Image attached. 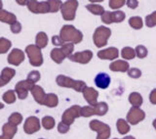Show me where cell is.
<instances>
[{"label": "cell", "mask_w": 156, "mask_h": 139, "mask_svg": "<svg viewBox=\"0 0 156 139\" xmlns=\"http://www.w3.org/2000/svg\"><path fill=\"white\" fill-rule=\"evenodd\" d=\"M110 77L106 73H99L95 77V84L101 89H106L110 84Z\"/></svg>", "instance_id": "16"}, {"label": "cell", "mask_w": 156, "mask_h": 139, "mask_svg": "<svg viewBox=\"0 0 156 139\" xmlns=\"http://www.w3.org/2000/svg\"><path fill=\"white\" fill-rule=\"evenodd\" d=\"M126 15L123 11L117 10V11L111 12V22L112 23H121L125 20Z\"/></svg>", "instance_id": "35"}, {"label": "cell", "mask_w": 156, "mask_h": 139, "mask_svg": "<svg viewBox=\"0 0 156 139\" xmlns=\"http://www.w3.org/2000/svg\"><path fill=\"white\" fill-rule=\"evenodd\" d=\"M81 107L78 105H73L66 109L62 116V122L67 126H71L77 118L81 117Z\"/></svg>", "instance_id": "7"}, {"label": "cell", "mask_w": 156, "mask_h": 139, "mask_svg": "<svg viewBox=\"0 0 156 139\" xmlns=\"http://www.w3.org/2000/svg\"><path fill=\"white\" fill-rule=\"evenodd\" d=\"M31 94L35 100L36 103H38L39 105H44V102H45L46 95L47 94L44 91V89L40 85H34L33 88L31 89Z\"/></svg>", "instance_id": "17"}, {"label": "cell", "mask_w": 156, "mask_h": 139, "mask_svg": "<svg viewBox=\"0 0 156 139\" xmlns=\"http://www.w3.org/2000/svg\"><path fill=\"white\" fill-rule=\"evenodd\" d=\"M113 139H117V138H113Z\"/></svg>", "instance_id": "58"}, {"label": "cell", "mask_w": 156, "mask_h": 139, "mask_svg": "<svg viewBox=\"0 0 156 139\" xmlns=\"http://www.w3.org/2000/svg\"><path fill=\"white\" fill-rule=\"evenodd\" d=\"M101 20L102 23H105V24H110L111 22V12L109 11H105L104 14L101 16Z\"/></svg>", "instance_id": "44"}, {"label": "cell", "mask_w": 156, "mask_h": 139, "mask_svg": "<svg viewBox=\"0 0 156 139\" xmlns=\"http://www.w3.org/2000/svg\"><path fill=\"white\" fill-rule=\"evenodd\" d=\"M119 56V51L116 47H108L98 52V57L101 60H115Z\"/></svg>", "instance_id": "14"}, {"label": "cell", "mask_w": 156, "mask_h": 139, "mask_svg": "<svg viewBox=\"0 0 156 139\" xmlns=\"http://www.w3.org/2000/svg\"><path fill=\"white\" fill-rule=\"evenodd\" d=\"M49 7H50V13H56L58 10H61L62 2L58 0H49Z\"/></svg>", "instance_id": "36"}, {"label": "cell", "mask_w": 156, "mask_h": 139, "mask_svg": "<svg viewBox=\"0 0 156 139\" xmlns=\"http://www.w3.org/2000/svg\"><path fill=\"white\" fill-rule=\"evenodd\" d=\"M5 85H6V83H5V82H3V81H2V79L0 78V88H1V87H3V86H5Z\"/></svg>", "instance_id": "51"}, {"label": "cell", "mask_w": 156, "mask_h": 139, "mask_svg": "<svg viewBox=\"0 0 156 139\" xmlns=\"http://www.w3.org/2000/svg\"><path fill=\"white\" fill-rule=\"evenodd\" d=\"M126 4L125 0H110L109 1V7L111 9H119L123 7Z\"/></svg>", "instance_id": "43"}, {"label": "cell", "mask_w": 156, "mask_h": 139, "mask_svg": "<svg viewBox=\"0 0 156 139\" xmlns=\"http://www.w3.org/2000/svg\"><path fill=\"white\" fill-rule=\"evenodd\" d=\"M39 139H44V138H39Z\"/></svg>", "instance_id": "57"}, {"label": "cell", "mask_w": 156, "mask_h": 139, "mask_svg": "<svg viewBox=\"0 0 156 139\" xmlns=\"http://www.w3.org/2000/svg\"><path fill=\"white\" fill-rule=\"evenodd\" d=\"M61 49L62 50L63 54L66 55V57L69 58L72 55L73 50H74V44H73V43H65L61 47Z\"/></svg>", "instance_id": "37"}, {"label": "cell", "mask_w": 156, "mask_h": 139, "mask_svg": "<svg viewBox=\"0 0 156 139\" xmlns=\"http://www.w3.org/2000/svg\"><path fill=\"white\" fill-rule=\"evenodd\" d=\"M86 9L89 12H91L92 14L101 15V16L105 12L104 7H102L101 5H100V4H88V5H86Z\"/></svg>", "instance_id": "31"}, {"label": "cell", "mask_w": 156, "mask_h": 139, "mask_svg": "<svg viewBox=\"0 0 156 139\" xmlns=\"http://www.w3.org/2000/svg\"><path fill=\"white\" fill-rule=\"evenodd\" d=\"M58 131L61 133V134H66L68 131H69V126L66 125L65 122H61L58 125Z\"/></svg>", "instance_id": "45"}, {"label": "cell", "mask_w": 156, "mask_h": 139, "mask_svg": "<svg viewBox=\"0 0 156 139\" xmlns=\"http://www.w3.org/2000/svg\"><path fill=\"white\" fill-rule=\"evenodd\" d=\"M0 22L5 23V24H8L10 26L14 24L17 21V17L16 15L12 12H9L7 10H0Z\"/></svg>", "instance_id": "19"}, {"label": "cell", "mask_w": 156, "mask_h": 139, "mask_svg": "<svg viewBox=\"0 0 156 139\" xmlns=\"http://www.w3.org/2000/svg\"><path fill=\"white\" fill-rule=\"evenodd\" d=\"M149 101L151 104L156 105V88H154L149 94Z\"/></svg>", "instance_id": "49"}, {"label": "cell", "mask_w": 156, "mask_h": 139, "mask_svg": "<svg viewBox=\"0 0 156 139\" xmlns=\"http://www.w3.org/2000/svg\"><path fill=\"white\" fill-rule=\"evenodd\" d=\"M89 126L92 130L98 132L97 139H108L110 137L111 130L110 126L106 123L101 122L98 120H93L90 122Z\"/></svg>", "instance_id": "5"}, {"label": "cell", "mask_w": 156, "mask_h": 139, "mask_svg": "<svg viewBox=\"0 0 156 139\" xmlns=\"http://www.w3.org/2000/svg\"><path fill=\"white\" fill-rule=\"evenodd\" d=\"M94 109L97 116H105L108 112V105L105 102H98L94 105Z\"/></svg>", "instance_id": "27"}, {"label": "cell", "mask_w": 156, "mask_h": 139, "mask_svg": "<svg viewBox=\"0 0 156 139\" xmlns=\"http://www.w3.org/2000/svg\"><path fill=\"white\" fill-rule=\"evenodd\" d=\"M58 104V98L55 93H48L46 95L45 102H44V106L48 108H55Z\"/></svg>", "instance_id": "26"}, {"label": "cell", "mask_w": 156, "mask_h": 139, "mask_svg": "<svg viewBox=\"0 0 156 139\" xmlns=\"http://www.w3.org/2000/svg\"><path fill=\"white\" fill-rule=\"evenodd\" d=\"M17 132H18V126L10 125L9 122L4 123L2 126V135L6 139H13Z\"/></svg>", "instance_id": "20"}, {"label": "cell", "mask_w": 156, "mask_h": 139, "mask_svg": "<svg viewBox=\"0 0 156 139\" xmlns=\"http://www.w3.org/2000/svg\"><path fill=\"white\" fill-rule=\"evenodd\" d=\"M78 8V1L76 0H68L63 2L61 8L62 16L66 21H73L76 16V10Z\"/></svg>", "instance_id": "6"}, {"label": "cell", "mask_w": 156, "mask_h": 139, "mask_svg": "<svg viewBox=\"0 0 156 139\" xmlns=\"http://www.w3.org/2000/svg\"><path fill=\"white\" fill-rule=\"evenodd\" d=\"M16 74V70L13 69V68H4L1 73H0V78L2 79L3 82L5 83H8L12 81V78L15 77Z\"/></svg>", "instance_id": "21"}, {"label": "cell", "mask_w": 156, "mask_h": 139, "mask_svg": "<svg viewBox=\"0 0 156 139\" xmlns=\"http://www.w3.org/2000/svg\"><path fill=\"white\" fill-rule=\"evenodd\" d=\"M116 127H117V130H118V132H119V134H121V135L127 134V133H128L131 130L128 122L125 121L124 118H119V120H117Z\"/></svg>", "instance_id": "24"}, {"label": "cell", "mask_w": 156, "mask_h": 139, "mask_svg": "<svg viewBox=\"0 0 156 139\" xmlns=\"http://www.w3.org/2000/svg\"><path fill=\"white\" fill-rule=\"evenodd\" d=\"M60 36L63 42L67 43H80L83 40V33L71 24H65L60 32Z\"/></svg>", "instance_id": "1"}, {"label": "cell", "mask_w": 156, "mask_h": 139, "mask_svg": "<svg viewBox=\"0 0 156 139\" xmlns=\"http://www.w3.org/2000/svg\"><path fill=\"white\" fill-rule=\"evenodd\" d=\"M27 6L29 11L33 14L50 13V7H49L48 1L38 2V1H35V0H29V1H27Z\"/></svg>", "instance_id": "9"}, {"label": "cell", "mask_w": 156, "mask_h": 139, "mask_svg": "<svg viewBox=\"0 0 156 139\" xmlns=\"http://www.w3.org/2000/svg\"><path fill=\"white\" fill-rule=\"evenodd\" d=\"M3 108H4V104L0 102V110H1V109H3Z\"/></svg>", "instance_id": "54"}, {"label": "cell", "mask_w": 156, "mask_h": 139, "mask_svg": "<svg viewBox=\"0 0 156 139\" xmlns=\"http://www.w3.org/2000/svg\"><path fill=\"white\" fill-rule=\"evenodd\" d=\"M24 52L28 57L29 64L33 67H40L43 64V55L41 49L35 44H29L24 49Z\"/></svg>", "instance_id": "3"}, {"label": "cell", "mask_w": 156, "mask_h": 139, "mask_svg": "<svg viewBox=\"0 0 156 139\" xmlns=\"http://www.w3.org/2000/svg\"><path fill=\"white\" fill-rule=\"evenodd\" d=\"M24 58H26V55H24V52L23 50H21V49H19V48H14L13 50L9 53L7 62L10 65L18 67L24 61Z\"/></svg>", "instance_id": "12"}, {"label": "cell", "mask_w": 156, "mask_h": 139, "mask_svg": "<svg viewBox=\"0 0 156 139\" xmlns=\"http://www.w3.org/2000/svg\"><path fill=\"white\" fill-rule=\"evenodd\" d=\"M144 118H145V113L140 108L132 107L129 110L128 114H127V122L133 126L138 125L139 122L144 121Z\"/></svg>", "instance_id": "10"}, {"label": "cell", "mask_w": 156, "mask_h": 139, "mask_svg": "<svg viewBox=\"0 0 156 139\" xmlns=\"http://www.w3.org/2000/svg\"><path fill=\"white\" fill-rule=\"evenodd\" d=\"M12 47V42L5 37H0V54L7 53Z\"/></svg>", "instance_id": "34"}, {"label": "cell", "mask_w": 156, "mask_h": 139, "mask_svg": "<svg viewBox=\"0 0 156 139\" xmlns=\"http://www.w3.org/2000/svg\"><path fill=\"white\" fill-rule=\"evenodd\" d=\"M129 24L131 28H133L134 29H140L144 27V22L143 19L139 16H134L131 17L129 19Z\"/></svg>", "instance_id": "32"}, {"label": "cell", "mask_w": 156, "mask_h": 139, "mask_svg": "<svg viewBox=\"0 0 156 139\" xmlns=\"http://www.w3.org/2000/svg\"><path fill=\"white\" fill-rule=\"evenodd\" d=\"M17 3H20V5H27V1H26V0H23V1H22V0H17Z\"/></svg>", "instance_id": "50"}, {"label": "cell", "mask_w": 156, "mask_h": 139, "mask_svg": "<svg viewBox=\"0 0 156 139\" xmlns=\"http://www.w3.org/2000/svg\"><path fill=\"white\" fill-rule=\"evenodd\" d=\"M94 115H96L94 106H85V107H82V109H81V117L89 118V117L94 116Z\"/></svg>", "instance_id": "39"}, {"label": "cell", "mask_w": 156, "mask_h": 139, "mask_svg": "<svg viewBox=\"0 0 156 139\" xmlns=\"http://www.w3.org/2000/svg\"><path fill=\"white\" fill-rule=\"evenodd\" d=\"M56 82L58 86L66 87V88H73L77 92H82L87 88L85 81H75L69 77L63 76V74H58L56 78Z\"/></svg>", "instance_id": "2"}, {"label": "cell", "mask_w": 156, "mask_h": 139, "mask_svg": "<svg viewBox=\"0 0 156 139\" xmlns=\"http://www.w3.org/2000/svg\"><path fill=\"white\" fill-rule=\"evenodd\" d=\"M109 70L112 72H120V73H126L130 70L129 63L125 60H116L112 62L109 65Z\"/></svg>", "instance_id": "18"}, {"label": "cell", "mask_w": 156, "mask_h": 139, "mask_svg": "<svg viewBox=\"0 0 156 139\" xmlns=\"http://www.w3.org/2000/svg\"><path fill=\"white\" fill-rule=\"evenodd\" d=\"M129 102L131 103V105L133 107L140 108L143 105L144 99H143V96H141L139 92H132L129 95Z\"/></svg>", "instance_id": "25"}, {"label": "cell", "mask_w": 156, "mask_h": 139, "mask_svg": "<svg viewBox=\"0 0 156 139\" xmlns=\"http://www.w3.org/2000/svg\"><path fill=\"white\" fill-rule=\"evenodd\" d=\"M145 24L148 28H153L156 26V11L145 17Z\"/></svg>", "instance_id": "40"}, {"label": "cell", "mask_w": 156, "mask_h": 139, "mask_svg": "<svg viewBox=\"0 0 156 139\" xmlns=\"http://www.w3.org/2000/svg\"><path fill=\"white\" fill-rule=\"evenodd\" d=\"M52 43L55 46H62L65 42L62 41V39L61 38L60 36H52Z\"/></svg>", "instance_id": "47"}, {"label": "cell", "mask_w": 156, "mask_h": 139, "mask_svg": "<svg viewBox=\"0 0 156 139\" xmlns=\"http://www.w3.org/2000/svg\"><path fill=\"white\" fill-rule=\"evenodd\" d=\"M122 139H136L134 136H132V135H128V136H126L124 138H122Z\"/></svg>", "instance_id": "52"}, {"label": "cell", "mask_w": 156, "mask_h": 139, "mask_svg": "<svg viewBox=\"0 0 156 139\" xmlns=\"http://www.w3.org/2000/svg\"><path fill=\"white\" fill-rule=\"evenodd\" d=\"M0 139H6V138H5L3 135H0Z\"/></svg>", "instance_id": "56"}, {"label": "cell", "mask_w": 156, "mask_h": 139, "mask_svg": "<svg viewBox=\"0 0 156 139\" xmlns=\"http://www.w3.org/2000/svg\"><path fill=\"white\" fill-rule=\"evenodd\" d=\"M40 78H41V74L40 73H39L38 71H31L30 73H29L27 74V79L29 81H31L32 83H35V82H38L39 81H40Z\"/></svg>", "instance_id": "41"}, {"label": "cell", "mask_w": 156, "mask_h": 139, "mask_svg": "<svg viewBox=\"0 0 156 139\" xmlns=\"http://www.w3.org/2000/svg\"><path fill=\"white\" fill-rule=\"evenodd\" d=\"M126 3L127 6L131 9H136L139 6V1H136V0H128V1H126Z\"/></svg>", "instance_id": "48"}, {"label": "cell", "mask_w": 156, "mask_h": 139, "mask_svg": "<svg viewBox=\"0 0 156 139\" xmlns=\"http://www.w3.org/2000/svg\"><path fill=\"white\" fill-rule=\"evenodd\" d=\"M50 56L52 60L57 64H62V61L66 58L61 48H54L51 50Z\"/></svg>", "instance_id": "22"}, {"label": "cell", "mask_w": 156, "mask_h": 139, "mask_svg": "<svg viewBox=\"0 0 156 139\" xmlns=\"http://www.w3.org/2000/svg\"><path fill=\"white\" fill-rule=\"evenodd\" d=\"M121 56L123 59H125L126 61L133 60V59H135V57H136V51L134 48L127 46L121 50Z\"/></svg>", "instance_id": "29"}, {"label": "cell", "mask_w": 156, "mask_h": 139, "mask_svg": "<svg viewBox=\"0 0 156 139\" xmlns=\"http://www.w3.org/2000/svg\"><path fill=\"white\" fill-rule=\"evenodd\" d=\"M83 97L85 98V100L90 104V106H94L98 103V97H99V91L96 90L93 87H87L84 91H83Z\"/></svg>", "instance_id": "15"}, {"label": "cell", "mask_w": 156, "mask_h": 139, "mask_svg": "<svg viewBox=\"0 0 156 139\" xmlns=\"http://www.w3.org/2000/svg\"><path fill=\"white\" fill-rule=\"evenodd\" d=\"M2 100L6 104H13L17 100V95L15 90H8L2 95Z\"/></svg>", "instance_id": "33"}, {"label": "cell", "mask_w": 156, "mask_h": 139, "mask_svg": "<svg viewBox=\"0 0 156 139\" xmlns=\"http://www.w3.org/2000/svg\"><path fill=\"white\" fill-rule=\"evenodd\" d=\"M2 6H3V2L0 1V10H2Z\"/></svg>", "instance_id": "55"}, {"label": "cell", "mask_w": 156, "mask_h": 139, "mask_svg": "<svg viewBox=\"0 0 156 139\" xmlns=\"http://www.w3.org/2000/svg\"><path fill=\"white\" fill-rule=\"evenodd\" d=\"M48 36L46 34V32H39L36 34V37H35V45L37 47H39L40 49H43L47 46L48 44Z\"/></svg>", "instance_id": "23"}, {"label": "cell", "mask_w": 156, "mask_h": 139, "mask_svg": "<svg viewBox=\"0 0 156 139\" xmlns=\"http://www.w3.org/2000/svg\"><path fill=\"white\" fill-rule=\"evenodd\" d=\"M10 29L14 34H18L22 32V24L20 22H16L12 26H10Z\"/></svg>", "instance_id": "46"}, {"label": "cell", "mask_w": 156, "mask_h": 139, "mask_svg": "<svg viewBox=\"0 0 156 139\" xmlns=\"http://www.w3.org/2000/svg\"><path fill=\"white\" fill-rule=\"evenodd\" d=\"M41 128V122L40 120L37 117H28L26 122L23 123V131L27 133V134H33Z\"/></svg>", "instance_id": "11"}, {"label": "cell", "mask_w": 156, "mask_h": 139, "mask_svg": "<svg viewBox=\"0 0 156 139\" xmlns=\"http://www.w3.org/2000/svg\"><path fill=\"white\" fill-rule=\"evenodd\" d=\"M34 85L35 84L27 81V79L20 81L15 85V92L17 94V97L19 99H21V100H24L28 95V91H31V89L33 88Z\"/></svg>", "instance_id": "8"}, {"label": "cell", "mask_w": 156, "mask_h": 139, "mask_svg": "<svg viewBox=\"0 0 156 139\" xmlns=\"http://www.w3.org/2000/svg\"><path fill=\"white\" fill-rule=\"evenodd\" d=\"M41 123H42V126L45 128V130H50L55 127L56 121H55V118L51 116H45L41 120Z\"/></svg>", "instance_id": "28"}, {"label": "cell", "mask_w": 156, "mask_h": 139, "mask_svg": "<svg viewBox=\"0 0 156 139\" xmlns=\"http://www.w3.org/2000/svg\"><path fill=\"white\" fill-rule=\"evenodd\" d=\"M93 58V52L91 50H84L81 52H76L74 54L68 58L70 61L72 62H76L82 64V65H86V64L89 63Z\"/></svg>", "instance_id": "13"}, {"label": "cell", "mask_w": 156, "mask_h": 139, "mask_svg": "<svg viewBox=\"0 0 156 139\" xmlns=\"http://www.w3.org/2000/svg\"><path fill=\"white\" fill-rule=\"evenodd\" d=\"M152 126H153V127H154L155 130H156V118H155V120L153 121V122H152Z\"/></svg>", "instance_id": "53"}, {"label": "cell", "mask_w": 156, "mask_h": 139, "mask_svg": "<svg viewBox=\"0 0 156 139\" xmlns=\"http://www.w3.org/2000/svg\"><path fill=\"white\" fill-rule=\"evenodd\" d=\"M111 36V29L104 26H101L96 28L93 34V41L98 48H101L107 44V40Z\"/></svg>", "instance_id": "4"}, {"label": "cell", "mask_w": 156, "mask_h": 139, "mask_svg": "<svg viewBox=\"0 0 156 139\" xmlns=\"http://www.w3.org/2000/svg\"><path fill=\"white\" fill-rule=\"evenodd\" d=\"M136 51V56L139 57L140 59H144L147 56L148 51H147V48H146L144 45H138L135 49Z\"/></svg>", "instance_id": "38"}, {"label": "cell", "mask_w": 156, "mask_h": 139, "mask_svg": "<svg viewBox=\"0 0 156 139\" xmlns=\"http://www.w3.org/2000/svg\"><path fill=\"white\" fill-rule=\"evenodd\" d=\"M128 76L132 78H140L141 77V71L138 68H131L128 71Z\"/></svg>", "instance_id": "42"}, {"label": "cell", "mask_w": 156, "mask_h": 139, "mask_svg": "<svg viewBox=\"0 0 156 139\" xmlns=\"http://www.w3.org/2000/svg\"><path fill=\"white\" fill-rule=\"evenodd\" d=\"M23 122V116L22 114H20L18 112H15L12 113L10 117L8 118V122L10 125L15 126H18L19 125H21Z\"/></svg>", "instance_id": "30"}]
</instances>
